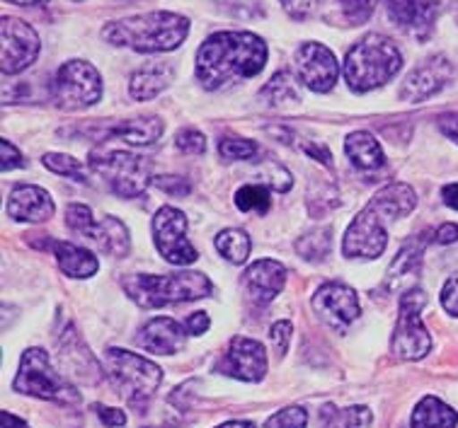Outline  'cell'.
I'll return each mask as SVG.
<instances>
[{
  "label": "cell",
  "instance_id": "1",
  "mask_svg": "<svg viewBox=\"0 0 458 428\" xmlns=\"http://www.w3.org/2000/svg\"><path fill=\"white\" fill-rule=\"evenodd\" d=\"M267 44L255 32H216L197 51L194 73L204 90H225L262 73Z\"/></svg>",
  "mask_w": 458,
  "mask_h": 428
},
{
  "label": "cell",
  "instance_id": "2",
  "mask_svg": "<svg viewBox=\"0 0 458 428\" xmlns=\"http://www.w3.org/2000/svg\"><path fill=\"white\" fill-rule=\"evenodd\" d=\"M190 34V20L170 10H156L131 15L117 22H109L102 29V39L112 46L139 51V54H165L177 46Z\"/></svg>",
  "mask_w": 458,
  "mask_h": 428
},
{
  "label": "cell",
  "instance_id": "3",
  "mask_svg": "<svg viewBox=\"0 0 458 428\" xmlns=\"http://www.w3.org/2000/svg\"><path fill=\"white\" fill-rule=\"evenodd\" d=\"M400 68H403V54L391 37L367 34L347 51L342 73L352 92L364 95L391 83L400 73Z\"/></svg>",
  "mask_w": 458,
  "mask_h": 428
},
{
  "label": "cell",
  "instance_id": "4",
  "mask_svg": "<svg viewBox=\"0 0 458 428\" xmlns=\"http://www.w3.org/2000/svg\"><path fill=\"white\" fill-rule=\"evenodd\" d=\"M122 289L139 307H165V305L190 303L214 293V283L199 272L180 273H133L122 279Z\"/></svg>",
  "mask_w": 458,
  "mask_h": 428
},
{
  "label": "cell",
  "instance_id": "5",
  "mask_svg": "<svg viewBox=\"0 0 458 428\" xmlns=\"http://www.w3.org/2000/svg\"><path fill=\"white\" fill-rule=\"evenodd\" d=\"M105 368L107 378L119 395L124 397L131 407H146L148 399L158 392L163 382V371L148 358L139 354H131L126 348H107L105 354Z\"/></svg>",
  "mask_w": 458,
  "mask_h": 428
},
{
  "label": "cell",
  "instance_id": "6",
  "mask_svg": "<svg viewBox=\"0 0 458 428\" xmlns=\"http://www.w3.org/2000/svg\"><path fill=\"white\" fill-rule=\"evenodd\" d=\"M13 387L20 395L39 397V399H49V402L73 404L81 399L78 390L61 378V373L54 371L49 354L44 348H37V346L27 348L22 354L20 371H17Z\"/></svg>",
  "mask_w": 458,
  "mask_h": 428
},
{
  "label": "cell",
  "instance_id": "7",
  "mask_svg": "<svg viewBox=\"0 0 458 428\" xmlns=\"http://www.w3.org/2000/svg\"><path fill=\"white\" fill-rule=\"evenodd\" d=\"M90 167L122 198L141 197L153 180L148 157L136 155L129 150H92Z\"/></svg>",
  "mask_w": 458,
  "mask_h": 428
},
{
  "label": "cell",
  "instance_id": "8",
  "mask_svg": "<svg viewBox=\"0 0 458 428\" xmlns=\"http://www.w3.org/2000/svg\"><path fill=\"white\" fill-rule=\"evenodd\" d=\"M51 99L64 112H83L102 99V75L90 61H66L54 75Z\"/></svg>",
  "mask_w": 458,
  "mask_h": 428
},
{
  "label": "cell",
  "instance_id": "9",
  "mask_svg": "<svg viewBox=\"0 0 458 428\" xmlns=\"http://www.w3.org/2000/svg\"><path fill=\"white\" fill-rule=\"evenodd\" d=\"M427 296L422 290L410 289L400 298V317L393 331L391 348L400 361H420L432 351V337L420 313L425 310Z\"/></svg>",
  "mask_w": 458,
  "mask_h": 428
},
{
  "label": "cell",
  "instance_id": "10",
  "mask_svg": "<svg viewBox=\"0 0 458 428\" xmlns=\"http://www.w3.org/2000/svg\"><path fill=\"white\" fill-rule=\"evenodd\" d=\"M153 239L160 256L175 266H190L199 259V252L187 239V218L182 211L163 206L153 218Z\"/></svg>",
  "mask_w": 458,
  "mask_h": 428
},
{
  "label": "cell",
  "instance_id": "11",
  "mask_svg": "<svg viewBox=\"0 0 458 428\" xmlns=\"http://www.w3.org/2000/svg\"><path fill=\"white\" fill-rule=\"evenodd\" d=\"M454 5V0H386V13L400 32L427 42L439 17Z\"/></svg>",
  "mask_w": 458,
  "mask_h": 428
},
{
  "label": "cell",
  "instance_id": "12",
  "mask_svg": "<svg viewBox=\"0 0 458 428\" xmlns=\"http://www.w3.org/2000/svg\"><path fill=\"white\" fill-rule=\"evenodd\" d=\"M293 73L309 90L326 95L337 85L340 78V63L326 44L306 42L301 44L293 54Z\"/></svg>",
  "mask_w": 458,
  "mask_h": 428
},
{
  "label": "cell",
  "instance_id": "13",
  "mask_svg": "<svg viewBox=\"0 0 458 428\" xmlns=\"http://www.w3.org/2000/svg\"><path fill=\"white\" fill-rule=\"evenodd\" d=\"M0 32H3V63H0L3 73L17 75L27 71L42 51L39 34L34 32V27L27 25L25 20L13 15L0 20Z\"/></svg>",
  "mask_w": 458,
  "mask_h": 428
},
{
  "label": "cell",
  "instance_id": "14",
  "mask_svg": "<svg viewBox=\"0 0 458 428\" xmlns=\"http://www.w3.org/2000/svg\"><path fill=\"white\" fill-rule=\"evenodd\" d=\"M386 245H388V232H386L384 215L369 204L347 228L342 252L350 259H378L386 252Z\"/></svg>",
  "mask_w": 458,
  "mask_h": 428
},
{
  "label": "cell",
  "instance_id": "15",
  "mask_svg": "<svg viewBox=\"0 0 458 428\" xmlns=\"http://www.w3.org/2000/svg\"><path fill=\"white\" fill-rule=\"evenodd\" d=\"M454 80V63L446 56H432L412 68L400 85V99L408 105H420L434 97Z\"/></svg>",
  "mask_w": 458,
  "mask_h": 428
},
{
  "label": "cell",
  "instance_id": "16",
  "mask_svg": "<svg viewBox=\"0 0 458 428\" xmlns=\"http://www.w3.org/2000/svg\"><path fill=\"white\" fill-rule=\"evenodd\" d=\"M216 371L242 382H259L267 375L265 346L248 337L231 339L224 358L216 363Z\"/></svg>",
  "mask_w": 458,
  "mask_h": 428
},
{
  "label": "cell",
  "instance_id": "17",
  "mask_svg": "<svg viewBox=\"0 0 458 428\" xmlns=\"http://www.w3.org/2000/svg\"><path fill=\"white\" fill-rule=\"evenodd\" d=\"M313 310L327 327L344 331L359 317V298L344 283H326L313 296Z\"/></svg>",
  "mask_w": 458,
  "mask_h": 428
},
{
  "label": "cell",
  "instance_id": "18",
  "mask_svg": "<svg viewBox=\"0 0 458 428\" xmlns=\"http://www.w3.org/2000/svg\"><path fill=\"white\" fill-rule=\"evenodd\" d=\"M286 283V269L276 259H258L242 273V289L245 296L255 305H269Z\"/></svg>",
  "mask_w": 458,
  "mask_h": 428
},
{
  "label": "cell",
  "instance_id": "19",
  "mask_svg": "<svg viewBox=\"0 0 458 428\" xmlns=\"http://www.w3.org/2000/svg\"><path fill=\"white\" fill-rule=\"evenodd\" d=\"M8 215L13 221L20 222H44L54 218L56 206L54 198L49 197V191L34 184H17L13 187L8 197V206H5Z\"/></svg>",
  "mask_w": 458,
  "mask_h": 428
},
{
  "label": "cell",
  "instance_id": "20",
  "mask_svg": "<svg viewBox=\"0 0 458 428\" xmlns=\"http://www.w3.org/2000/svg\"><path fill=\"white\" fill-rule=\"evenodd\" d=\"M187 331L184 324H177L170 317H156V320L146 322L136 337V344L143 351L158 356H175L177 351H182L184 341H187Z\"/></svg>",
  "mask_w": 458,
  "mask_h": 428
},
{
  "label": "cell",
  "instance_id": "21",
  "mask_svg": "<svg viewBox=\"0 0 458 428\" xmlns=\"http://www.w3.org/2000/svg\"><path fill=\"white\" fill-rule=\"evenodd\" d=\"M177 68L173 61H148L143 63L139 71H133L131 78H129V95L139 102H146V99L158 97L160 92H165L173 80H175Z\"/></svg>",
  "mask_w": 458,
  "mask_h": 428
},
{
  "label": "cell",
  "instance_id": "22",
  "mask_svg": "<svg viewBox=\"0 0 458 428\" xmlns=\"http://www.w3.org/2000/svg\"><path fill=\"white\" fill-rule=\"evenodd\" d=\"M427 242H429V235H417L410 242L403 245L395 259L388 266V276H386L384 289L386 290H400L408 289L410 283L417 279L420 273V266H422V255H425Z\"/></svg>",
  "mask_w": 458,
  "mask_h": 428
},
{
  "label": "cell",
  "instance_id": "23",
  "mask_svg": "<svg viewBox=\"0 0 458 428\" xmlns=\"http://www.w3.org/2000/svg\"><path fill=\"white\" fill-rule=\"evenodd\" d=\"M49 249L56 255L61 272L71 276V279H90L100 269L98 256L92 255L90 249L66 242V239H51Z\"/></svg>",
  "mask_w": 458,
  "mask_h": 428
},
{
  "label": "cell",
  "instance_id": "24",
  "mask_svg": "<svg viewBox=\"0 0 458 428\" xmlns=\"http://www.w3.org/2000/svg\"><path fill=\"white\" fill-rule=\"evenodd\" d=\"M371 206L384 215V221H398V218H405L415 211L417 194L410 184L393 181V184H386L384 189L376 191V197L371 198Z\"/></svg>",
  "mask_w": 458,
  "mask_h": 428
},
{
  "label": "cell",
  "instance_id": "25",
  "mask_svg": "<svg viewBox=\"0 0 458 428\" xmlns=\"http://www.w3.org/2000/svg\"><path fill=\"white\" fill-rule=\"evenodd\" d=\"M88 239H92L95 245H100L102 252H107L112 256H126L129 249H131V239H129V231L126 225L114 215H105L100 221L92 222V228L85 235Z\"/></svg>",
  "mask_w": 458,
  "mask_h": 428
},
{
  "label": "cell",
  "instance_id": "26",
  "mask_svg": "<svg viewBox=\"0 0 458 428\" xmlns=\"http://www.w3.org/2000/svg\"><path fill=\"white\" fill-rule=\"evenodd\" d=\"M344 153L352 160V165L361 172H376L386 167V155L381 143L369 131H354L344 140Z\"/></svg>",
  "mask_w": 458,
  "mask_h": 428
},
{
  "label": "cell",
  "instance_id": "27",
  "mask_svg": "<svg viewBox=\"0 0 458 428\" xmlns=\"http://www.w3.org/2000/svg\"><path fill=\"white\" fill-rule=\"evenodd\" d=\"M163 131H165V124L160 122L158 116H141V119L119 122L105 136L107 138H122L129 146H153L156 140H160Z\"/></svg>",
  "mask_w": 458,
  "mask_h": 428
},
{
  "label": "cell",
  "instance_id": "28",
  "mask_svg": "<svg viewBox=\"0 0 458 428\" xmlns=\"http://www.w3.org/2000/svg\"><path fill=\"white\" fill-rule=\"evenodd\" d=\"M458 412L439 397H422L410 416V428H456Z\"/></svg>",
  "mask_w": 458,
  "mask_h": 428
},
{
  "label": "cell",
  "instance_id": "29",
  "mask_svg": "<svg viewBox=\"0 0 458 428\" xmlns=\"http://www.w3.org/2000/svg\"><path fill=\"white\" fill-rule=\"evenodd\" d=\"M259 99L267 107H289V105H299L301 90L299 78H293L289 71H282L269 78V83L259 90Z\"/></svg>",
  "mask_w": 458,
  "mask_h": 428
},
{
  "label": "cell",
  "instance_id": "30",
  "mask_svg": "<svg viewBox=\"0 0 458 428\" xmlns=\"http://www.w3.org/2000/svg\"><path fill=\"white\" fill-rule=\"evenodd\" d=\"M371 409L369 407H347L337 409L333 404H326L320 409V428H369L371 426Z\"/></svg>",
  "mask_w": 458,
  "mask_h": 428
},
{
  "label": "cell",
  "instance_id": "31",
  "mask_svg": "<svg viewBox=\"0 0 458 428\" xmlns=\"http://www.w3.org/2000/svg\"><path fill=\"white\" fill-rule=\"evenodd\" d=\"M216 252L224 256L225 262L231 264H245L252 252V242L248 232L238 231V228H228L216 235Z\"/></svg>",
  "mask_w": 458,
  "mask_h": 428
},
{
  "label": "cell",
  "instance_id": "32",
  "mask_svg": "<svg viewBox=\"0 0 458 428\" xmlns=\"http://www.w3.org/2000/svg\"><path fill=\"white\" fill-rule=\"evenodd\" d=\"M296 252H299L306 262H323L333 252V228H316L309 235L296 242Z\"/></svg>",
  "mask_w": 458,
  "mask_h": 428
},
{
  "label": "cell",
  "instance_id": "33",
  "mask_svg": "<svg viewBox=\"0 0 458 428\" xmlns=\"http://www.w3.org/2000/svg\"><path fill=\"white\" fill-rule=\"evenodd\" d=\"M42 163L47 170H51L54 174H61V177H71L75 181H83L88 184V174H85V167L81 160L66 155V153H47L42 157Z\"/></svg>",
  "mask_w": 458,
  "mask_h": 428
},
{
  "label": "cell",
  "instance_id": "34",
  "mask_svg": "<svg viewBox=\"0 0 458 428\" xmlns=\"http://www.w3.org/2000/svg\"><path fill=\"white\" fill-rule=\"evenodd\" d=\"M269 191L259 184H245L241 189L235 191V206L241 211H255V214H267L269 211Z\"/></svg>",
  "mask_w": 458,
  "mask_h": 428
},
{
  "label": "cell",
  "instance_id": "35",
  "mask_svg": "<svg viewBox=\"0 0 458 428\" xmlns=\"http://www.w3.org/2000/svg\"><path fill=\"white\" fill-rule=\"evenodd\" d=\"M309 426V412L303 407H286L275 416H269L265 428H306Z\"/></svg>",
  "mask_w": 458,
  "mask_h": 428
},
{
  "label": "cell",
  "instance_id": "36",
  "mask_svg": "<svg viewBox=\"0 0 458 428\" xmlns=\"http://www.w3.org/2000/svg\"><path fill=\"white\" fill-rule=\"evenodd\" d=\"M218 153L224 160H250L258 155V146L248 138H224L218 143Z\"/></svg>",
  "mask_w": 458,
  "mask_h": 428
},
{
  "label": "cell",
  "instance_id": "37",
  "mask_svg": "<svg viewBox=\"0 0 458 428\" xmlns=\"http://www.w3.org/2000/svg\"><path fill=\"white\" fill-rule=\"evenodd\" d=\"M175 148L184 155H204L207 150V138L204 133L197 131V129H182V131L175 136Z\"/></svg>",
  "mask_w": 458,
  "mask_h": 428
},
{
  "label": "cell",
  "instance_id": "38",
  "mask_svg": "<svg viewBox=\"0 0 458 428\" xmlns=\"http://www.w3.org/2000/svg\"><path fill=\"white\" fill-rule=\"evenodd\" d=\"M337 3H340L342 13H344L350 25H361L374 13L378 0H337Z\"/></svg>",
  "mask_w": 458,
  "mask_h": 428
},
{
  "label": "cell",
  "instance_id": "39",
  "mask_svg": "<svg viewBox=\"0 0 458 428\" xmlns=\"http://www.w3.org/2000/svg\"><path fill=\"white\" fill-rule=\"evenodd\" d=\"M92 222H95L92 211L85 206V204H71V206L66 208V225L73 232H78V235H88V231L92 228Z\"/></svg>",
  "mask_w": 458,
  "mask_h": 428
},
{
  "label": "cell",
  "instance_id": "40",
  "mask_svg": "<svg viewBox=\"0 0 458 428\" xmlns=\"http://www.w3.org/2000/svg\"><path fill=\"white\" fill-rule=\"evenodd\" d=\"M153 184L160 191H165L170 197H190L192 194V184L184 180V177H175V174H160L153 177Z\"/></svg>",
  "mask_w": 458,
  "mask_h": 428
},
{
  "label": "cell",
  "instance_id": "41",
  "mask_svg": "<svg viewBox=\"0 0 458 428\" xmlns=\"http://www.w3.org/2000/svg\"><path fill=\"white\" fill-rule=\"evenodd\" d=\"M282 3V8L286 15L292 17V20H310V17L318 13V5H320V0H279Z\"/></svg>",
  "mask_w": 458,
  "mask_h": 428
},
{
  "label": "cell",
  "instance_id": "42",
  "mask_svg": "<svg viewBox=\"0 0 458 428\" xmlns=\"http://www.w3.org/2000/svg\"><path fill=\"white\" fill-rule=\"evenodd\" d=\"M292 322H276L275 327L269 330V341H272V348H275V354L282 358L286 351H289V344H292Z\"/></svg>",
  "mask_w": 458,
  "mask_h": 428
},
{
  "label": "cell",
  "instance_id": "43",
  "mask_svg": "<svg viewBox=\"0 0 458 428\" xmlns=\"http://www.w3.org/2000/svg\"><path fill=\"white\" fill-rule=\"evenodd\" d=\"M0 167L3 172H10V170H17V167H25V157L22 153L10 143V140H0Z\"/></svg>",
  "mask_w": 458,
  "mask_h": 428
},
{
  "label": "cell",
  "instance_id": "44",
  "mask_svg": "<svg viewBox=\"0 0 458 428\" xmlns=\"http://www.w3.org/2000/svg\"><path fill=\"white\" fill-rule=\"evenodd\" d=\"M442 305L451 317H458V273L451 276L442 289Z\"/></svg>",
  "mask_w": 458,
  "mask_h": 428
},
{
  "label": "cell",
  "instance_id": "45",
  "mask_svg": "<svg viewBox=\"0 0 458 428\" xmlns=\"http://www.w3.org/2000/svg\"><path fill=\"white\" fill-rule=\"evenodd\" d=\"M95 412L100 416V421L107 428H122L126 426V414L114 407H95Z\"/></svg>",
  "mask_w": 458,
  "mask_h": 428
},
{
  "label": "cell",
  "instance_id": "46",
  "mask_svg": "<svg viewBox=\"0 0 458 428\" xmlns=\"http://www.w3.org/2000/svg\"><path fill=\"white\" fill-rule=\"evenodd\" d=\"M208 324H211V322H208L207 313H194L184 320V331H187L190 337H201V334L208 330Z\"/></svg>",
  "mask_w": 458,
  "mask_h": 428
},
{
  "label": "cell",
  "instance_id": "47",
  "mask_svg": "<svg viewBox=\"0 0 458 428\" xmlns=\"http://www.w3.org/2000/svg\"><path fill=\"white\" fill-rule=\"evenodd\" d=\"M434 242H439V245H454V242H458L456 222H444V225H439L437 232H434Z\"/></svg>",
  "mask_w": 458,
  "mask_h": 428
},
{
  "label": "cell",
  "instance_id": "48",
  "mask_svg": "<svg viewBox=\"0 0 458 428\" xmlns=\"http://www.w3.org/2000/svg\"><path fill=\"white\" fill-rule=\"evenodd\" d=\"M439 129L446 138H451L454 143H458V114H446L439 119Z\"/></svg>",
  "mask_w": 458,
  "mask_h": 428
},
{
  "label": "cell",
  "instance_id": "49",
  "mask_svg": "<svg viewBox=\"0 0 458 428\" xmlns=\"http://www.w3.org/2000/svg\"><path fill=\"white\" fill-rule=\"evenodd\" d=\"M306 153L310 157H318L326 167H333V155H330V150L326 146H306Z\"/></svg>",
  "mask_w": 458,
  "mask_h": 428
},
{
  "label": "cell",
  "instance_id": "50",
  "mask_svg": "<svg viewBox=\"0 0 458 428\" xmlns=\"http://www.w3.org/2000/svg\"><path fill=\"white\" fill-rule=\"evenodd\" d=\"M442 197H444V204L454 211H458V181L454 184H446L442 189Z\"/></svg>",
  "mask_w": 458,
  "mask_h": 428
},
{
  "label": "cell",
  "instance_id": "51",
  "mask_svg": "<svg viewBox=\"0 0 458 428\" xmlns=\"http://www.w3.org/2000/svg\"><path fill=\"white\" fill-rule=\"evenodd\" d=\"M0 428H30V426H27V421L17 419L15 414L3 412V419H0Z\"/></svg>",
  "mask_w": 458,
  "mask_h": 428
},
{
  "label": "cell",
  "instance_id": "52",
  "mask_svg": "<svg viewBox=\"0 0 458 428\" xmlns=\"http://www.w3.org/2000/svg\"><path fill=\"white\" fill-rule=\"evenodd\" d=\"M5 3H13L20 8H37V5H47L49 0H5Z\"/></svg>",
  "mask_w": 458,
  "mask_h": 428
},
{
  "label": "cell",
  "instance_id": "53",
  "mask_svg": "<svg viewBox=\"0 0 458 428\" xmlns=\"http://www.w3.org/2000/svg\"><path fill=\"white\" fill-rule=\"evenodd\" d=\"M216 428H258L252 421H225V424H221V426Z\"/></svg>",
  "mask_w": 458,
  "mask_h": 428
},
{
  "label": "cell",
  "instance_id": "54",
  "mask_svg": "<svg viewBox=\"0 0 458 428\" xmlns=\"http://www.w3.org/2000/svg\"><path fill=\"white\" fill-rule=\"evenodd\" d=\"M75 3H81V0H75Z\"/></svg>",
  "mask_w": 458,
  "mask_h": 428
}]
</instances>
